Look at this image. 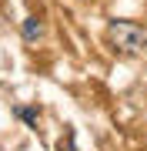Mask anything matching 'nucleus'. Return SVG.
Instances as JSON below:
<instances>
[{
    "mask_svg": "<svg viewBox=\"0 0 147 151\" xmlns=\"http://www.w3.org/2000/svg\"><path fill=\"white\" fill-rule=\"evenodd\" d=\"M107 40H110V47H114L120 57H134V54L144 50L147 30H144V24H137V20H110L107 24Z\"/></svg>",
    "mask_w": 147,
    "mask_h": 151,
    "instance_id": "obj_1",
    "label": "nucleus"
},
{
    "mask_svg": "<svg viewBox=\"0 0 147 151\" xmlns=\"http://www.w3.org/2000/svg\"><path fill=\"white\" fill-rule=\"evenodd\" d=\"M40 34H44L40 20H37V17H27V20H23V40H37Z\"/></svg>",
    "mask_w": 147,
    "mask_h": 151,
    "instance_id": "obj_2",
    "label": "nucleus"
}]
</instances>
